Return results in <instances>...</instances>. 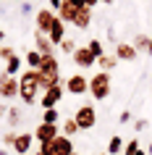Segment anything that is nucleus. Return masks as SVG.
Listing matches in <instances>:
<instances>
[{
    "mask_svg": "<svg viewBox=\"0 0 152 155\" xmlns=\"http://www.w3.org/2000/svg\"><path fill=\"white\" fill-rule=\"evenodd\" d=\"M40 74L34 68H26V71L18 74V97L24 105H34L40 100Z\"/></svg>",
    "mask_w": 152,
    "mask_h": 155,
    "instance_id": "obj_1",
    "label": "nucleus"
},
{
    "mask_svg": "<svg viewBox=\"0 0 152 155\" xmlns=\"http://www.w3.org/2000/svg\"><path fill=\"white\" fill-rule=\"evenodd\" d=\"M37 74H40V92H47L50 87H55V84L63 82V79H60V61H58L55 55H45L42 58Z\"/></svg>",
    "mask_w": 152,
    "mask_h": 155,
    "instance_id": "obj_2",
    "label": "nucleus"
},
{
    "mask_svg": "<svg viewBox=\"0 0 152 155\" xmlns=\"http://www.w3.org/2000/svg\"><path fill=\"white\" fill-rule=\"evenodd\" d=\"M113 92V79L108 71H97L95 76H89V95L97 100V103H102L105 97H110Z\"/></svg>",
    "mask_w": 152,
    "mask_h": 155,
    "instance_id": "obj_3",
    "label": "nucleus"
},
{
    "mask_svg": "<svg viewBox=\"0 0 152 155\" xmlns=\"http://www.w3.org/2000/svg\"><path fill=\"white\" fill-rule=\"evenodd\" d=\"M73 121L79 124V131L95 129V124H97V108L92 105V103L79 105V108H76V113H73Z\"/></svg>",
    "mask_w": 152,
    "mask_h": 155,
    "instance_id": "obj_4",
    "label": "nucleus"
},
{
    "mask_svg": "<svg viewBox=\"0 0 152 155\" xmlns=\"http://www.w3.org/2000/svg\"><path fill=\"white\" fill-rule=\"evenodd\" d=\"M40 150H45V153H50V155H71L76 147H73V139H71V137H66V134H58L53 142L42 145Z\"/></svg>",
    "mask_w": 152,
    "mask_h": 155,
    "instance_id": "obj_5",
    "label": "nucleus"
},
{
    "mask_svg": "<svg viewBox=\"0 0 152 155\" xmlns=\"http://www.w3.org/2000/svg\"><path fill=\"white\" fill-rule=\"evenodd\" d=\"M63 95H66V82L50 87L47 92H42V95H40V108H42V110L58 108V105H60V100H63Z\"/></svg>",
    "mask_w": 152,
    "mask_h": 155,
    "instance_id": "obj_6",
    "label": "nucleus"
},
{
    "mask_svg": "<svg viewBox=\"0 0 152 155\" xmlns=\"http://www.w3.org/2000/svg\"><path fill=\"white\" fill-rule=\"evenodd\" d=\"M66 92L73 95V97H84V95L89 92V76H84L81 71L71 74V76L66 79Z\"/></svg>",
    "mask_w": 152,
    "mask_h": 155,
    "instance_id": "obj_7",
    "label": "nucleus"
},
{
    "mask_svg": "<svg viewBox=\"0 0 152 155\" xmlns=\"http://www.w3.org/2000/svg\"><path fill=\"white\" fill-rule=\"evenodd\" d=\"M60 134V126L58 124H37V129H34V139L40 142V147L42 145H47V142H53V139Z\"/></svg>",
    "mask_w": 152,
    "mask_h": 155,
    "instance_id": "obj_8",
    "label": "nucleus"
},
{
    "mask_svg": "<svg viewBox=\"0 0 152 155\" xmlns=\"http://www.w3.org/2000/svg\"><path fill=\"white\" fill-rule=\"evenodd\" d=\"M73 66L79 68V71H87V68H92V66H97V58L89 53V48L84 45V48H76L73 50V55H71Z\"/></svg>",
    "mask_w": 152,
    "mask_h": 155,
    "instance_id": "obj_9",
    "label": "nucleus"
},
{
    "mask_svg": "<svg viewBox=\"0 0 152 155\" xmlns=\"http://www.w3.org/2000/svg\"><path fill=\"white\" fill-rule=\"evenodd\" d=\"M0 97L5 100L18 97V76H8L5 71L0 74Z\"/></svg>",
    "mask_w": 152,
    "mask_h": 155,
    "instance_id": "obj_10",
    "label": "nucleus"
},
{
    "mask_svg": "<svg viewBox=\"0 0 152 155\" xmlns=\"http://www.w3.org/2000/svg\"><path fill=\"white\" fill-rule=\"evenodd\" d=\"M58 13H53L50 8H40L37 11V32L42 34H50V29H53V24H55Z\"/></svg>",
    "mask_w": 152,
    "mask_h": 155,
    "instance_id": "obj_11",
    "label": "nucleus"
},
{
    "mask_svg": "<svg viewBox=\"0 0 152 155\" xmlns=\"http://www.w3.org/2000/svg\"><path fill=\"white\" fill-rule=\"evenodd\" d=\"M37 142L34 139V134H29V131H21V134H16V145H13V153L16 155H29L32 153V145Z\"/></svg>",
    "mask_w": 152,
    "mask_h": 155,
    "instance_id": "obj_12",
    "label": "nucleus"
},
{
    "mask_svg": "<svg viewBox=\"0 0 152 155\" xmlns=\"http://www.w3.org/2000/svg\"><path fill=\"white\" fill-rule=\"evenodd\" d=\"M34 50L40 55H55V45L50 42L47 34H42V32H34Z\"/></svg>",
    "mask_w": 152,
    "mask_h": 155,
    "instance_id": "obj_13",
    "label": "nucleus"
},
{
    "mask_svg": "<svg viewBox=\"0 0 152 155\" xmlns=\"http://www.w3.org/2000/svg\"><path fill=\"white\" fill-rule=\"evenodd\" d=\"M115 58H118V61L131 63V61H136V58H139V53L134 50V45H131V42H115Z\"/></svg>",
    "mask_w": 152,
    "mask_h": 155,
    "instance_id": "obj_14",
    "label": "nucleus"
},
{
    "mask_svg": "<svg viewBox=\"0 0 152 155\" xmlns=\"http://www.w3.org/2000/svg\"><path fill=\"white\" fill-rule=\"evenodd\" d=\"M76 13H79V8H76L73 3H68V0H63V5H60V11H58V18H60L63 24H73Z\"/></svg>",
    "mask_w": 152,
    "mask_h": 155,
    "instance_id": "obj_15",
    "label": "nucleus"
},
{
    "mask_svg": "<svg viewBox=\"0 0 152 155\" xmlns=\"http://www.w3.org/2000/svg\"><path fill=\"white\" fill-rule=\"evenodd\" d=\"M89 24H92V8L81 5L79 13H76V18H73V26H76V29H89Z\"/></svg>",
    "mask_w": 152,
    "mask_h": 155,
    "instance_id": "obj_16",
    "label": "nucleus"
},
{
    "mask_svg": "<svg viewBox=\"0 0 152 155\" xmlns=\"http://www.w3.org/2000/svg\"><path fill=\"white\" fill-rule=\"evenodd\" d=\"M47 37H50V42H53L55 48L66 40V24L60 21V18H55V24H53V29H50V34H47Z\"/></svg>",
    "mask_w": 152,
    "mask_h": 155,
    "instance_id": "obj_17",
    "label": "nucleus"
},
{
    "mask_svg": "<svg viewBox=\"0 0 152 155\" xmlns=\"http://www.w3.org/2000/svg\"><path fill=\"white\" fill-rule=\"evenodd\" d=\"M5 121H8L11 131H13V129L18 126V124L24 121V110H21L18 105H11V108H8V113H5Z\"/></svg>",
    "mask_w": 152,
    "mask_h": 155,
    "instance_id": "obj_18",
    "label": "nucleus"
},
{
    "mask_svg": "<svg viewBox=\"0 0 152 155\" xmlns=\"http://www.w3.org/2000/svg\"><path fill=\"white\" fill-rule=\"evenodd\" d=\"M123 147H126L123 137H118V134H115V137L108 139V150H105V153H108V155H121V153H123Z\"/></svg>",
    "mask_w": 152,
    "mask_h": 155,
    "instance_id": "obj_19",
    "label": "nucleus"
},
{
    "mask_svg": "<svg viewBox=\"0 0 152 155\" xmlns=\"http://www.w3.org/2000/svg\"><path fill=\"white\" fill-rule=\"evenodd\" d=\"M21 66H24V58L13 55L8 63H5V74H8V76H18V74H21Z\"/></svg>",
    "mask_w": 152,
    "mask_h": 155,
    "instance_id": "obj_20",
    "label": "nucleus"
},
{
    "mask_svg": "<svg viewBox=\"0 0 152 155\" xmlns=\"http://www.w3.org/2000/svg\"><path fill=\"white\" fill-rule=\"evenodd\" d=\"M97 66H100V71H108V74H110L113 68L118 66V58H115V55H108V53H105L102 58H97Z\"/></svg>",
    "mask_w": 152,
    "mask_h": 155,
    "instance_id": "obj_21",
    "label": "nucleus"
},
{
    "mask_svg": "<svg viewBox=\"0 0 152 155\" xmlns=\"http://www.w3.org/2000/svg\"><path fill=\"white\" fill-rule=\"evenodd\" d=\"M60 134H66V137H76L79 134V124L73 121V118H63V124H60Z\"/></svg>",
    "mask_w": 152,
    "mask_h": 155,
    "instance_id": "obj_22",
    "label": "nucleus"
},
{
    "mask_svg": "<svg viewBox=\"0 0 152 155\" xmlns=\"http://www.w3.org/2000/svg\"><path fill=\"white\" fill-rule=\"evenodd\" d=\"M42 58H45V55H40L37 50H26V53H24V63L29 66V68H34V71H37V68H40V63H42Z\"/></svg>",
    "mask_w": 152,
    "mask_h": 155,
    "instance_id": "obj_23",
    "label": "nucleus"
},
{
    "mask_svg": "<svg viewBox=\"0 0 152 155\" xmlns=\"http://www.w3.org/2000/svg\"><path fill=\"white\" fill-rule=\"evenodd\" d=\"M131 45H134L136 53H147V45H150V34H136Z\"/></svg>",
    "mask_w": 152,
    "mask_h": 155,
    "instance_id": "obj_24",
    "label": "nucleus"
},
{
    "mask_svg": "<svg viewBox=\"0 0 152 155\" xmlns=\"http://www.w3.org/2000/svg\"><path fill=\"white\" fill-rule=\"evenodd\" d=\"M42 124H60V110H58V108L42 110Z\"/></svg>",
    "mask_w": 152,
    "mask_h": 155,
    "instance_id": "obj_25",
    "label": "nucleus"
},
{
    "mask_svg": "<svg viewBox=\"0 0 152 155\" xmlns=\"http://www.w3.org/2000/svg\"><path fill=\"white\" fill-rule=\"evenodd\" d=\"M87 48H89V53H92L95 58H102L105 55V48H102V42H100V40H89Z\"/></svg>",
    "mask_w": 152,
    "mask_h": 155,
    "instance_id": "obj_26",
    "label": "nucleus"
},
{
    "mask_svg": "<svg viewBox=\"0 0 152 155\" xmlns=\"http://www.w3.org/2000/svg\"><path fill=\"white\" fill-rule=\"evenodd\" d=\"M58 48H60V53H66V55H73V50H76V42H73L71 37H66V40L58 45Z\"/></svg>",
    "mask_w": 152,
    "mask_h": 155,
    "instance_id": "obj_27",
    "label": "nucleus"
},
{
    "mask_svg": "<svg viewBox=\"0 0 152 155\" xmlns=\"http://www.w3.org/2000/svg\"><path fill=\"white\" fill-rule=\"evenodd\" d=\"M139 150H142V147H139V139H128V142H126V147H123V153H121V155H136Z\"/></svg>",
    "mask_w": 152,
    "mask_h": 155,
    "instance_id": "obj_28",
    "label": "nucleus"
},
{
    "mask_svg": "<svg viewBox=\"0 0 152 155\" xmlns=\"http://www.w3.org/2000/svg\"><path fill=\"white\" fill-rule=\"evenodd\" d=\"M13 55H16V50L11 48V45H0V61H3V63H8Z\"/></svg>",
    "mask_w": 152,
    "mask_h": 155,
    "instance_id": "obj_29",
    "label": "nucleus"
},
{
    "mask_svg": "<svg viewBox=\"0 0 152 155\" xmlns=\"http://www.w3.org/2000/svg\"><path fill=\"white\" fill-rule=\"evenodd\" d=\"M0 142H3V147H5V150H8V147H13V145H16V131H5Z\"/></svg>",
    "mask_w": 152,
    "mask_h": 155,
    "instance_id": "obj_30",
    "label": "nucleus"
},
{
    "mask_svg": "<svg viewBox=\"0 0 152 155\" xmlns=\"http://www.w3.org/2000/svg\"><path fill=\"white\" fill-rule=\"evenodd\" d=\"M18 11H21V16H29L34 11V5H32V0H21V5H18Z\"/></svg>",
    "mask_w": 152,
    "mask_h": 155,
    "instance_id": "obj_31",
    "label": "nucleus"
},
{
    "mask_svg": "<svg viewBox=\"0 0 152 155\" xmlns=\"http://www.w3.org/2000/svg\"><path fill=\"white\" fill-rule=\"evenodd\" d=\"M147 126H150V121H147V118H139V121H134V131H144Z\"/></svg>",
    "mask_w": 152,
    "mask_h": 155,
    "instance_id": "obj_32",
    "label": "nucleus"
},
{
    "mask_svg": "<svg viewBox=\"0 0 152 155\" xmlns=\"http://www.w3.org/2000/svg\"><path fill=\"white\" fill-rule=\"evenodd\" d=\"M118 121H121V124H128V121H131V110H121Z\"/></svg>",
    "mask_w": 152,
    "mask_h": 155,
    "instance_id": "obj_33",
    "label": "nucleus"
},
{
    "mask_svg": "<svg viewBox=\"0 0 152 155\" xmlns=\"http://www.w3.org/2000/svg\"><path fill=\"white\" fill-rule=\"evenodd\" d=\"M60 5H63V0H50V11H53V13H58Z\"/></svg>",
    "mask_w": 152,
    "mask_h": 155,
    "instance_id": "obj_34",
    "label": "nucleus"
},
{
    "mask_svg": "<svg viewBox=\"0 0 152 155\" xmlns=\"http://www.w3.org/2000/svg\"><path fill=\"white\" fill-rule=\"evenodd\" d=\"M68 3H73L76 8H81V5H87V0H68Z\"/></svg>",
    "mask_w": 152,
    "mask_h": 155,
    "instance_id": "obj_35",
    "label": "nucleus"
},
{
    "mask_svg": "<svg viewBox=\"0 0 152 155\" xmlns=\"http://www.w3.org/2000/svg\"><path fill=\"white\" fill-rule=\"evenodd\" d=\"M8 113V105H5V103H0V116H5Z\"/></svg>",
    "mask_w": 152,
    "mask_h": 155,
    "instance_id": "obj_36",
    "label": "nucleus"
},
{
    "mask_svg": "<svg viewBox=\"0 0 152 155\" xmlns=\"http://www.w3.org/2000/svg\"><path fill=\"white\" fill-rule=\"evenodd\" d=\"M97 3H100V0H87V8H95Z\"/></svg>",
    "mask_w": 152,
    "mask_h": 155,
    "instance_id": "obj_37",
    "label": "nucleus"
},
{
    "mask_svg": "<svg viewBox=\"0 0 152 155\" xmlns=\"http://www.w3.org/2000/svg\"><path fill=\"white\" fill-rule=\"evenodd\" d=\"M147 55H152V34H150V45H147Z\"/></svg>",
    "mask_w": 152,
    "mask_h": 155,
    "instance_id": "obj_38",
    "label": "nucleus"
},
{
    "mask_svg": "<svg viewBox=\"0 0 152 155\" xmlns=\"http://www.w3.org/2000/svg\"><path fill=\"white\" fill-rule=\"evenodd\" d=\"M147 155H152V139H150V145H147Z\"/></svg>",
    "mask_w": 152,
    "mask_h": 155,
    "instance_id": "obj_39",
    "label": "nucleus"
},
{
    "mask_svg": "<svg viewBox=\"0 0 152 155\" xmlns=\"http://www.w3.org/2000/svg\"><path fill=\"white\" fill-rule=\"evenodd\" d=\"M100 3H105V5H113V3H115V0H100Z\"/></svg>",
    "mask_w": 152,
    "mask_h": 155,
    "instance_id": "obj_40",
    "label": "nucleus"
},
{
    "mask_svg": "<svg viewBox=\"0 0 152 155\" xmlns=\"http://www.w3.org/2000/svg\"><path fill=\"white\" fill-rule=\"evenodd\" d=\"M3 40H5V32H3V29H0V45H3Z\"/></svg>",
    "mask_w": 152,
    "mask_h": 155,
    "instance_id": "obj_41",
    "label": "nucleus"
},
{
    "mask_svg": "<svg viewBox=\"0 0 152 155\" xmlns=\"http://www.w3.org/2000/svg\"><path fill=\"white\" fill-rule=\"evenodd\" d=\"M0 155H8V150H5V147H0Z\"/></svg>",
    "mask_w": 152,
    "mask_h": 155,
    "instance_id": "obj_42",
    "label": "nucleus"
},
{
    "mask_svg": "<svg viewBox=\"0 0 152 155\" xmlns=\"http://www.w3.org/2000/svg\"><path fill=\"white\" fill-rule=\"evenodd\" d=\"M37 155H50V153H45V150H37Z\"/></svg>",
    "mask_w": 152,
    "mask_h": 155,
    "instance_id": "obj_43",
    "label": "nucleus"
},
{
    "mask_svg": "<svg viewBox=\"0 0 152 155\" xmlns=\"http://www.w3.org/2000/svg\"><path fill=\"white\" fill-rule=\"evenodd\" d=\"M136 155H147V150H139V153H136Z\"/></svg>",
    "mask_w": 152,
    "mask_h": 155,
    "instance_id": "obj_44",
    "label": "nucleus"
},
{
    "mask_svg": "<svg viewBox=\"0 0 152 155\" xmlns=\"http://www.w3.org/2000/svg\"><path fill=\"white\" fill-rule=\"evenodd\" d=\"M71 155H81V153H76V150H73V153H71Z\"/></svg>",
    "mask_w": 152,
    "mask_h": 155,
    "instance_id": "obj_45",
    "label": "nucleus"
},
{
    "mask_svg": "<svg viewBox=\"0 0 152 155\" xmlns=\"http://www.w3.org/2000/svg\"><path fill=\"white\" fill-rule=\"evenodd\" d=\"M100 155H108V153H100Z\"/></svg>",
    "mask_w": 152,
    "mask_h": 155,
    "instance_id": "obj_46",
    "label": "nucleus"
},
{
    "mask_svg": "<svg viewBox=\"0 0 152 155\" xmlns=\"http://www.w3.org/2000/svg\"><path fill=\"white\" fill-rule=\"evenodd\" d=\"M32 3H34V0H32Z\"/></svg>",
    "mask_w": 152,
    "mask_h": 155,
    "instance_id": "obj_47",
    "label": "nucleus"
}]
</instances>
